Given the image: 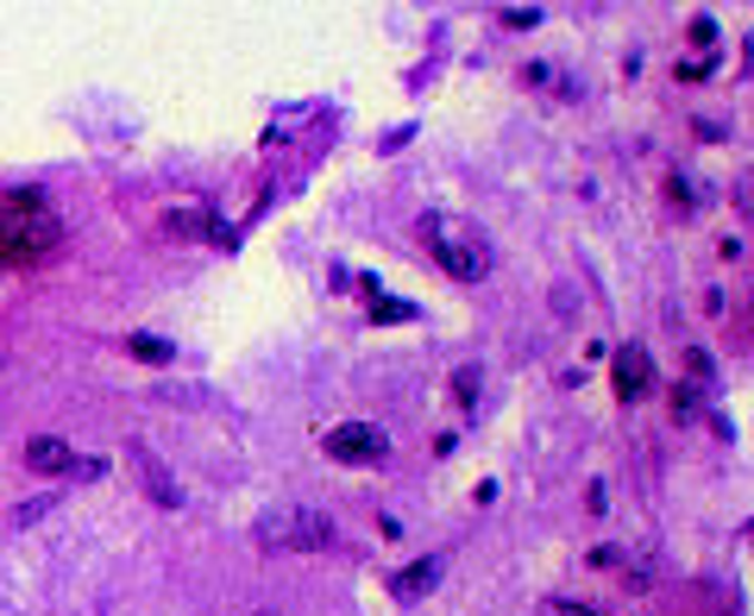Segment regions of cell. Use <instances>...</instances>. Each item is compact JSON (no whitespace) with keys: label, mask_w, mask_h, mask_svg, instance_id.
I'll list each match as a JSON object with an SVG mask.
<instances>
[{"label":"cell","mask_w":754,"mask_h":616,"mask_svg":"<svg viewBox=\"0 0 754 616\" xmlns=\"http://www.w3.org/2000/svg\"><path fill=\"white\" fill-rule=\"evenodd\" d=\"M126 352H133L139 365H170V359H176V346H170V340H158V334H126Z\"/></svg>","instance_id":"9"},{"label":"cell","mask_w":754,"mask_h":616,"mask_svg":"<svg viewBox=\"0 0 754 616\" xmlns=\"http://www.w3.org/2000/svg\"><path fill=\"white\" fill-rule=\"evenodd\" d=\"M321 447L340 466H378V459H390V434L378 422H334L321 434Z\"/></svg>","instance_id":"4"},{"label":"cell","mask_w":754,"mask_h":616,"mask_svg":"<svg viewBox=\"0 0 754 616\" xmlns=\"http://www.w3.org/2000/svg\"><path fill=\"white\" fill-rule=\"evenodd\" d=\"M453 390H459V403H472V397H478V371H459Z\"/></svg>","instance_id":"13"},{"label":"cell","mask_w":754,"mask_h":616,"mask_svg":"<svg viewBox=\"0 0 754 616\" xmlns=\"http://www.w3.org/2000/svg\"><path fill=\"white\" fill-rule=\"evenodd\" d=\"M258 547H277V554H334L340 547V528L334 516L321 510H302V503H277V510H264L252 522Z\"/></svg>","instance_id":"3"},{"label":"cell","mask_w":754,"mask_h":616,"mask_svg":"<svg viewBox=\"0 0 754 616\" xmlns=\"http://www.w3.org/2000/svg\"><path fill=\"white\" fill-rule=\"evenodd\" d=\"M51 510H57V491H38V497H26V503L7 510V528H32V522H45Z\"/></svg>","instance_id":"10"},{"label":"cell","mask_w":754,"mask_h":616,"mask_svg":"<svg viewBox=\"0 0 754 616\" xmlns=\"http://www.w3.org/2000/svg\"><path fill=\"white\" fill-rule=\"evenodd\" d=\"M371 321H415V302H396V296H378V302H371Z\"/></svg>","instance_id":"11"},{"label":"cell","mask_w":754,"mask_h":616,"mask_svg":"<svg viewBox=\"0 0 754 616\" xmlns=\"http://www.w3.org/2000/svg\"><path fill=\"white\" fill-rule=\"evenodd\" d=\"M57 246H63V221L38 195H13L0 208V264L26 271V264H45Z\"/></svg>","instance_id":"2"},{"label":"cell","mask_w":754,"mask_h":616,"mask_svg":"<svg viewBox=\"0 0 754 616\" xmlns=\"http://www.w3.org/2000/svg\"><path fill=\"white\" fill-rule=\"evenodd\" d=\"M126 459L139 466L145 497H151V503H164V510H183V485H176V472L164 466L158 453H151V447H145V440H133V447H126Z\"/></svg>","instance_id":"5"},{"label":"cell","mask_w":754,"mask_h":616,"mask_svg":"<svg viewBox=\"0 0 754 616\" xmlns=\"http://www.w3.org/2000/svg\"><path fill=\"white\" fill-rule=\"evenodd\" d=\"M535 19H541L535 7H503V26H535Z\"/></svg>","instance_id":"14"},{"label":"cell","mask_w":754,"mask_h":616,"mask_svg":"<svg viewBox=\"0 0 754 616\" xmlns=\"http://www.w3.org/2000/svg\"><path fill=\"white\" fill-rule=\"evenodd\" d=\"M535 616H597L591 604H579V598H541V610Z\"/></svg>","instance_id":"12"},{"label":"cell","mask_w":754,"mask_h":616,"mask_svg":"<svg viewBox=\"0 0 754 616\" xmlns=\"http://www.w3.org/2000/svg\"><path fill=\"white\" fill-rule=\"evenodd\" d=\"M390 585H396V598H403V604L428 598V591L440 585V560H415V566H403V573H396Z\"/></svg>","instance_id":"8"},{"label":"cell","mask_w":754,"mask_h":616,"mask_svg":"<svg viewBox=\"0 0 754 616\" xmlns=\"http://www.w3.org/2000/svg\"><path fill=\"white\" fill-rule=\"evenodd\" d=\"M648 390H654V359L642 346H623L616 352V397H623V403H642Z\"/></svg>","instance_id":"6"},{"label":"cell","mask_w":754,"mask_h":616,"mask_svg":"<svg viewBox=\"0 0 754 616\" xmlns=\"http://www.w3.org/2000/svg\"><path fill=\"white\" fill-rule=\"evenodd\" d=\"M26 466L45 472V478H70L76 472V447L70 440H57V434H38V440H26Z\"/></svg>","instance_id":"7"},{"label":"cell","mask_w":754,"mask_h":616,"mask_svg":"<svg viewBox=\"0 0 754 616\" xmlns=\"http://www.w3.org/2000/svg\"><path fill=\"white\" fill-rule=\"evenodd\" d=\"M415 233H421V246L434 252V264L447 271V277H459V283L491 277L497 252H491V233L478 227V221L434 208V214H421V221H415Z\"/></svg>","instance_id":"1"}]
</instances>
